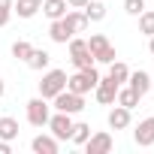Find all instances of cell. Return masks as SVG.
I'll return each mask as SVG.
<instances>
[{
  "instance_id": "obj_24",
  "label": "cell",
  "mask_w": 154,
  "mask_h": 154,
  "mask_svg": "<svg viewBox=\"0 0 154 154\" xmlns=\"http://www.w3.org/2000/svg\"><path fill=\"white\" fill-rule=\"evenodd\" d=\"M145 9V0H124V12L127 15H139Z\"/></svg>"
},
{
  "instance_id": "obj_22",
  "label": "cell",
  "mask_w": 154,
  "mask_h": 154,
  "mask_svg": "<svg viewBox=\"0 0 154 154\" xmlns=\"http://www.w3.org/2000/svg\"><path fill=\"white\" fill-rule=\"evenodd\" d=\"M12 12H18V18H33L39 12V6L33 0H18V3H12Z\"/></svg>"
},
{
  "instance_id": "obj_20",
  "label": "cell",
  "mask_w": 154,
  "mask_h": 154,
  "mask_svg": "<svg viewBox=\"0 0 154 154\" xmlns=\"http://www.w3.org/2000/svg\"><path fill=\"white\" fill-rule=\"evenodd\" d=\"M88 136H91V124H85V121H79V124H72V136H69V142L72 145H85L88 142Z\"/></svg>"
},
{
  "instance_id": "obj_12",
  "label": "cell",
  "mask_w": 154,
  "mask_h": 154,
  "mask_svg": "<svg viewBox=\"0 0 154 154\" xmlns=\"http://www.w3.org/2000/svg\"><path fill=\"white\" fill-rule=\"evenodd\" d=\"M30 148H33V154H57V139H54V136L39 133V136H33Z\"/></svg>"
},
{
  "instance_id": "obj_30",
  "label": "cell",
  "mask_w": 154,
  "mask_h": 154,
  "mask_svg": "<svg viewBox=\"0 0 154 154\" xmlns=\"http://www.w3.org/2000/svg\"><path fill=\"white\" fill-rule=\"evenodd\" d=\"M33 3H36V6H42V0H33Z\"/></svg>"
},
{
  "instance_id": "obj_21",
  "label": "cell",
  "mask_w": 154,
  "mask_h": 154,
  "mask_svg": "<svg viewBox=\"0 0 154 154\" xmlns=\"http://www.w3.org/2000/svg\"><path fill=\"white\" fill-rule=\"evenodd\" d=\"M136 18H139V33L154 36V9H142Z\"/></svg>"
},
{
  "instance_id": "obj_13",
  "label": "cell",
  "mask_w": 154,
  "mask_h": 154,
  "mask_svg": "<svg viewBox=\"0 0 154 154\" xmlns=\"http://www.w3.org/2000/svg\"><path fill=\"white\" fill-rule=\"evenodd\" d=\"M63 21L69 24V30H72V33H85V30H88V24H91V21L85 18V12H82V9H66Z\"/></svg>"
},
{
  "instance_id": "obj_16",
  "label": "cell",
  "mask_w": 154,
  "mask_h": 154,
  "mask_svg": "<svg viewBox=\"0 0 154 154\" xmlns=\"http://www.w3.org/2000/svg\"><path fill=\"white\" fill-rule=\"evenodd\" d=\"M139 100H142V97H139L133 88H118V94H115V103L124 106V109H130V112L139 106Z\"/></svg>"
},
{
  "instance_id": "obj_7",
  "label": "cell",
  "mask_w": 154,
  "mask_h": 154,
  "mask_svg": "<svg viewBox=\"0 0 154 154\" xmlns=\"http://www.w3.org/2000/svg\"><path fill=\"white\" fill-rule=\"evenodd\" d=\"M115 94H118V85L109 79V75H100V82L94 88V97L100 106H115Z\"/></svg>"
},
{
  "instance_id": "obj_26",
  "label": "cell",
  "mask_w": 154,
  "mask_h": 154,
  "mask_svg": "<svg viewBox=\"0 0 154 154\" xmlns=\"http://www.w3.org/2000/svg\"><path fill=\"white\" fill-rule=\"evenodd\" d=\"M66 6H69V9H85L88 0H66Z\"/></svg>"
},
{
  "instance_id": "obj_3",
  "label": "cell",
  "mask_w": 154,
  "mask_h": 154,
  "mask_svg": "<svg viewBox=\"0 0 154 154\" xmlns=\"http://www.w3.org/2000/svg\"><path fill=\"white\" fill-rule=\"evenodd\" d=\"M51 103H54V112H66V115H79L82 109H85V97L82 94H72V91H60V94H54L51 97Z\"/></svg>"
},
{
  "instance_id": "obj_1",
  "label": "cell",
  "mask_w": 154,
  "mask_h": 154,
  "mask_svg": "<svg viewBox=\"0 0 154 154\" xmlns=\"http://www.w3.org/2000/svg\"><path fill=\"white\" fill-rule=\"evenodd\" d=\"M85 42H88V48H91V54H94L97 63H112V60L118 57V54H115V45L106 39V33H91Z\"/></svg>"
},
{
  "instance_id": "obj_6",
  "label": "cell",
  "mask_w": 154,
  "mask_h": 154,
  "mask_svg": "<svg viewBox=\"0 0 154 154\" xmlns=\"http://www.w3.org/2000/svg\"><path fill=\"white\" fill-rule=\"evenodd\" d=\"M112 145H115L112 133L100 130V133H91V136H88V142H85L82 148H85L88 154H109V151H112Z\"/></svg>"
},
{
  "instance_id": "obj_23",
  "label": "cell",
  "mask_w": 154,
  "mask_h": 154,
  "mask_svg": "<svg viewBox=\"0 0 154 154\" xmlns=\"http://www.w3.org/2000/svg\"><path fill=\"white\" fill-rule=\"evenodd\" d=\"M30 51H33V45H30L27 39H15V42H12V57H15V60H27Z\"/></svg>"
},
{
  "instance_id": "obj_4",
  "label": "cell",
  "mask_w": 154,
  "mask_h": 154,
  "mask_svg": "<svg viewBox=\"0 0 154 154\" xmlns=\"http://www.w3.org/2000/svg\"><path fill=\"white\" fill-rule=\"evenodd\" d=\"M72 115H66V112H54V115H48V130H51V136L57 139V142H66L69 136H72Z\"/></svg>"
},
{
  "instance_id": "obj_8",
  "label": "cell",
  "mask_w": 154,
  "mask_h": 154,
  "mask_svg": "<svg viewBox=\"0 0 154 154\" xmlns=\"http://www.w3.org/2000/svg\"><path fill=\"white\" fill-rule=\"evenodd\" d=\"M133 139H136V145H139V148H148V145H154V118H145V121H139V127L133 130Z\"/></svg>"
},
{
  "instance_id": "obj_11",
  "label": "cell",
  "mask_w": 154,
  "mask_h": 154,
  "mask_svg": "<svg viewBox=\"0 0 154 154\" xmlns=\"http://www.w3.org/2000/svg\"><path fill=\"white\" fill-rule=\"evenodd\" d=\"M106 121H109V127H112V130H127V127H130V109H124V106H118V103H115V109L109 112V118H106Z\"/></svg>"
},
{
  "instance_id": "obj_29",
  "label": "cell",
  "mask_w": 154,
  "mask_h": 154,
  "mask_svg": "<svg viewBox=\"0 0 154 154\" xmlns=\"http://www.w3.org/2000/svg\"><path fill=\"white\" fill-rule=\"evenodd\" d=\"M148 51L154 54V36H148Z\"/></svg>"
},
{
  "instance_id": "obj_17",
  "label": "cell",
  "mask_w": 154,
  "mask_h": 154,
  "mask_svg": "<svg viewBox=\"0 0 154 154\" xmlns=\"http://www.w3.org/2000/svg\"><path fill=\"white\" fill-rule=\"evenodd\" d=\"M127 75H130V66H127L124 60H112V63H109V79H112L118 88L127 82Z\"/></svg>"
},
{
  "instance_id": "obj_18",
  "label": "cell",
  "mask_w": 154,
  "mask_h": 154,
  "mask_svg": "<svg viewBox=\"0 0 154 154\" xmlns=\"http://www.w3.org/2000/svg\"><path fill=\"white\" fill-rule=\"evenodd\" d=\"M15 136H18V121H15L12 115H3V118H0V139L12 142Z\"/></svg>"
},
{
  "instance_id": "obj_14",
  "label": "cell",
  "mask_w": 154,
  "mask_h": 154,
  "mask_svg": "<svg viewBox=\"0 0 154 154\" xmlns=\"http://www.w3.org/2000/svg\"><path fill=\"white\" fill-rule=\"evenodd\" d=\"M39 9H42V15H45L48 21H54V18H63L69 6H66V0H42Z\"/></svg>"
},
{
  "instance_id": "obj_19",
  "label": "cell",
  "mask_w": 154,
  "mask_h": 154,
  "mask_svg": "<svg viewBox=\"0 0 154 154\" xmlns=\"http://www.w3.org/2000/svg\"><path fill=\"white\" fill-rule=\"evenodd\" d=\"M88 21H103L106 18V3H100V0H88V6L82 9Z\"/></svg>"
},
{
  "instance_id": "obj_25",
  "label": "cell",
  "mask_w": 154,
  "mask_h": 154,
  "mask_svg": "<svg viewBox=\"0 0 154 154\" xmlns=\"http://www.w3.org/2000/svg\"><path fill=\"white\" fill-rule=\"evenodd\" d=\"M9 15H12V0H0V27H6Z\"/></svg>"
},
{
  "instance_id": "obj_5",
  "label": "cell",
  "mask_w": 154,
  "mask_h": 154,
  "mask_svg": "<svg viewBox=\"0 0 154 154\" xmlns=\"http://www.w3.org/2000/svg\"><path fill=\"white\" fill-rule=\"evenodd\" d=\"M48 115H51V109H48L45 97L27 100V121H30L33 127H45V124H48Z\"/></svg>"
},
{
  "instance_id": "obj_15",
  "label": "cell",
  "mask_w": 154,
  "mask_h": 154,
  "mask_svg": "<svg viewBox=\"0 0 154 154\" xmlns=\"http://www.w3.org/2000/svg\"><path fill=\"white\" fill-rule=\"evenodd\" d=\"M30 69H36V72H42V69H48V63H51V54L45 51V48H33L30 51V57L24 60Z\"/></svg>"
},
{
  "instance_id": "obj_2",
  "label": "cell",
  "mask_w": 154,
  "mask_h": 154,
  "mask_svg": "<svg viewBox=\"0 0 154 154\" xmlns=\"http://www.w3.org/2000/svg\"><path fill=\"white\" fill-rule=\"evenodd\" d=\"M66 88V72L63 69H45L42 72V82H39V97L51 100L54 94H60Z\"/></svg>"
},
{
  "instance_id": "obj_9",
  "label": "cell",
  "mask_w": 154,
  "mask_h": 154,
  "mask_svg": "<svg viewBox=\"0 0 154 154\" xmlns=\"http://www.w3.org/2000/svg\"><path fill=\"white\" fill-rule=\"evenodd\" d=\"M48 36H51V42H57V45H66L75 33L69 30V24L63 21V18H54L51 21V27H48Z\"/></svg>"
},
{
  "instance_id": "obj_27",
  "label": "cell",
  "mask_w": 154,
  "mask_h": 154,
  "mask_svg": "<svg viewBox=\"0 0 154 154\" xmlns=\"http://www.w3.org/2000/svg\"><path fill=\"white\" fill-rule=\"evenodd\" d=\"M0 154H12V145L6 139H0Z\"/></svg>"
},
{
  "instance_id": "obj_10",
  "label": "cell",
  "mask_w": 154,
  "mask_h": 154,
  "mask_svg": "<svg viewBox=\"0 0 154 154\" xmlns=\"http://www.w3.org/2000/svg\"><path fill=\"white\" fill-rule=\"evenodd\" d=\"M127 88H133L139 97H145V94L151 91V75H148L145 69H136V72H130V75H127Z\"/></svg>"
},
{
  "instance_id": "obj_28",
  "label": "cell",
  "mask_w": 154,
  "mask_h": 154,
  "mask_svg": "<svg viewBox=\"0 0 154 154\" xmlns=\"http://www.w3.org/2000/svg\"><path fill=\"white\" fill-rule=\"evenodd\" d=\"M3 94H6V82L0 79V100H3Z\"/></svg>"
}]
</instances>
